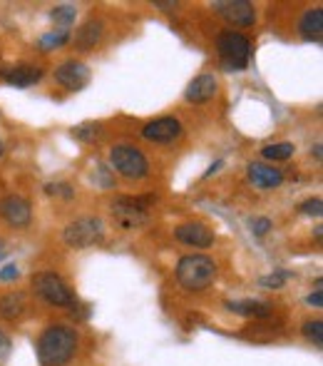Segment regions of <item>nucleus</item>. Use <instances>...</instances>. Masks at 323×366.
I'll return each instance as SVG.
<instances>
[{"label": "nucleus", "instance_id": "f257e3e1", "mask_svg": "<svg viewBox=\"0 0 323 366\" xmlns=\"http://www.w3.org/2000/svg\"><path fill=\"white\" fill-rule=\"evenodd\" d=\"M35 349L40 366H65L77 351V331L65 324H53L40 334Z\"/></svg>", "mask_w": 323, "mask_h": 366}, {"label": "nucleus", "instance_id": "f03ea898", "mask_svg": "<svg viewBox=\"0 0 323 366\" xmlns=\"http://www.w3.org/2000/svg\"><path fill=\"white\" fill-rule=\"evenodd\" d=\"M217 279V264L207 255H186L177 262V281L186 292H204Z\"/></svg>", "mask_w": 323, "mask_h": 366}, {"label": "nucleus", "instance_id": "7ed1b4c3", "mask_svg": "<svg viewBox=\"0 0 323 366\" xmlns=\"http://www.w3.org/2000/svg\"><path fill=\"white\" fill-rule=\"evenodd\" d=\"M217 50L227 73H241V70H246V65L251 60V40L244 32L236 30L222 32L217 37Z\"/></svg>", "mask_w": 323, "mask_h": 366}, {"label": "nucleus", "instance_id": "20e7f679", "mask_svg": "<svg viewBox=\"0 0 323 366\" xmlns=\"http://www.w3.org/2000/svg\"><path fill=\"white\" fill-rule=\"evenodd\" d=\"M157 197H117L112 202V219L120 229H139L147 224L149 207Z\"/></svg>", "mask_w": 323, "mask_h": 366}, {"label": "nucleus", "instance_id": "39448f33", "mask_svg": "<svg viewBox=\"0 0 323 366\" xmlns=\"http://www.w3.org/2000/svg\"><path fill=\"white\" fill-rule=\"evenodd\" d=\"M110 165L125 180H142L149 175V162L134 145H115L110 150Z\"/></svg>", "mask_w": 323, "mask_h": 366}, {"label": "nucleus", "instance_id": "423d86ee", "mask_svg": "<svg viewBox=\"0 0 323 366\" xmlns=\"http://www.w3.org/2000/svg\"><path fill=\"white\" fill-rule=\"evenodd\" d=\"M32 289L40 299L53 307H75V294L70 284L55 272H40L32 276Z\"/></svg>", "mask_w": 323, "mask_h": 366}, {"label": "nucleus", "instance_id": "0eeeda50", "mask_svg": "<svg viewBox=\"0 0 323 366\" xmlns=\"http://www.w3.org/2000/svg\"><path fill=\"white\" fill-rule=\"evenodd\" d=\"M102 237H105V224H102L100 217L75 219L63 232L65 244H70L75 250H85V247H92V244H100Z\"/></svg>", "mask_w": 323, "mask_h": 366}, {"label": "nucleus", "instance_id": "6e6552de", "mask_svg": "<svg viewBox=\"0 0 323 366\" xmlns=\"http://www.w3.org/2000/svg\"><path fill=\"white\" fill-rule=\"evenodd\" d=\"M212 8L234 28H251L256 23V8L246 0H217Z\"/></svg>", "mask_w": 323, "mask_h": 366}, {"label": "nucleus", "instance_id": "1a4fd4ad", "mask_svg": "<svg viewBox=\"0 0 323 366\" xmlns=\"http://www.w3.org/2000/svg\"><path fill=\"white\" fill-rule=\"evenodd\" d=\"M55 83L63 85L65 90L77 92L90 83V68L80 60H65L63 65L55 68Z\"/></svg>", "mask_w": 323, "mask_h": 366}, {"label": "nucleus", "instance_id": "9d476101", "mask_svg": "<svg viewBox=\"0 0 323 366\" xmlns=\"http://www.w3.org/2000/svg\"><path fill=\"white\" fill-rule=\"evenodd\" d=\"M0 217L6 219L11 227L15 229H23L30 224L32 219V207L30 202L25 200V197L20 195H8L0 200Z\"/></svg>", "mask_w": 323, "mask_h": 366}, {"label": "nucleus", "instance_id": "9b49d317", "mask_svg": "<svg viewBox=\"0 0 323 366\" xmlns=\"http://www.w3.org/2000/svg\"><path fill=\"white\" fill-rule=\"evenodd\" d=\"M142 138L154 145H167L182 138V122L177 117H157L142 128Z\"/></svg>", "mask_w": 323, "mask_h": 366}, {"label": "nucleus", "instance_id": "f8f14e48", "mask_svg": "<svg viewBox=\"0 0 323 366\" xmlns=\"http://www.w3.org/2000/svg\"><path fill=\"white\" fill-rule=\"evenodd\" d=\"M175 237L179 239L182 244H189V247H199V250H207L214 244V232L201 222H186L179 224L175 229Z\"/></svg>", "mask_w": 323, "mask_h": 366}, {"label": "nucleus", "instance_id": "ddd939ff", "mask_svg": "<svg viewBox=\"0 0 323 366\" xmlns=\"http://www.w3.org/2000/svg\"><path fill=\"white\" fill-rule=\"evenodd\" d=\"M246 175H249L251 185L259 190H276L284 185V172L274 165H266V162H251L246 167Z\"/></svg>", "mask_w": 323, "mask_h": 366}, {"label": "nucleus", "instance_id": "4468645a", "mask_svg": "<svg viewBox=\"0 0 323 366\" xmlns=\"http://www.w3.org/2000/svg\"><path fill=\"white\" fill-rule=\"evenodd\" d=\"M0 78L13 87H30L43 80V68H37V65H25V63L13 65V68L0 70Z\"/></svg>", "mask_w": 323, "mask_h": 366}, {"label": "nucleus", "instance_id": "2eb2a0df", "mask_svg": "<svg viewBox=\"0 0 323 366\" xmlns=\"http://www.w3.org/2000/svg\"><path fill=\"white\" fill-rule=\"evenodd\" d=\"M217 78L209 73L204 75H196L194 80H191L189 85H186L184 90V97L186 102H191V105H204V102H209L214 95H217Z\"/></svg>", "mask_w": 323, "mask_h": 366}, {"label": "nucleus", "instance_id": "dca6fc26", "mask_svg": "<svg viewBox=\"0 0 323 366\" xmlns=\"http://www.w3.org/2000/svg\"><path fill=\"white\" fill-rule=\"evenodd\" d=\"M298 32L308 43H321L323 40V8H311L303 13L301 23H298Z\"/></svg>", "mask_w": 323, "mask_h": 366}, {"label": "nucleus", "instance_id": "f3484780", "mask_svg": "<svg viewBox=\"0 0 323 366\" xmlns=\"http://www.w3.org/2000/svg\"><path fill=\"white\" fill-rule=\"evenodd\" d=\"M102 35H105L102 20H87L85 25H80V30L75 32V48L87 53V50H92L97 43H100Z\"/></svg>", "mask_w": 323, "mask_h": 366}, {"label": "nucleus", "instance_id": "a211bd4d", "mask_svg": "<svg viewBox=\"0 0 323 366\" xmlns=\"http://www.w3.org/2000/svg\"><path fill=\"white\" fill-rule=\"evenodd\" d=\"M227 307L234 314H241V317L249 319H269L271 317V304L256 302V299H241V302H227Z\"/></svg>", "mask_w": 323, "mask_h": 366}, {"label": "nucleus", "instance_id": "6ab92c4d", "mask_svg": "<svg viewBox=\"0 0 323 366\" xmlns=\"http://www.w3.org/2000/svg\"><path fill=\"white\" fill-rule=\"evenodd\" d=\"M25 309H27V299L20 292H11L0 299V319H6V322L20 319L25 314Z\"/></svg>", "mask_w": 323, "mask_h": 366}, {"label": "nucleus", "instance_id": "aec40b11", "mask_svg": "<svg viewBox=\"0 0 323 366\" xmlns=\"http://www.w3.org/2000/svg\"><path fill=\"white\" fill-rule=\"evenodd\" d=\"M293 145L291 142H276V145H266L264 150H261V154H264V159H271V162H286V159L293 157Z\"/></svg>", "mask_w": 323, "mask_h": 366}, {"label": "nucleus", "instance_id": "412c9836", "mask_svg": "<svg viewBox=\"0 0 323 366\" xmlns=\"http://www.w3.org/2000/svg\"><path fill=\"white\" fill-rule=\"evenodd\" d=\"M65 43H70V30H60L58 28V30H50L40 37V50H43V53H50V50L63 48Z\"/></svg>", "mask_w": 323, "mask_h": 366}, {"label": "nucleus", "instance_id": "4be33fe9", "mask_svg": "<svg viewBox=\"0 0 323 366\" xmlns=\"http://www.w3.org/2000/svg\"><path fill=\"white\" fill-rule=\"evenodd\" d=\"M75 18H77L75 6H58V8H53V13H50V20H53L55 25H60V30H68V28L75 23Z\"/></svg>", "mask_w": 323, "mask_h": 366}, {"label": "nucleus", "instance_id": "5701e85b", "mask_svg": "<svg viewBox=\"0 0 323 366\" xmlns=\"http://www.w3.org/2000/svg\"><path fill=\"white\" fill-rule=\"evenodd\" d=\"M303 336H306L308 341H311L316 349H321L323 346V322L321 319H313V322H306L303 324Z\"/></svg>", "mask_w": 323, "mask_h": 366}, {"label": "nucleus", "instance_id": "b1692460", "mask_svg": "<svg viewBox=\"0 0 323 366\" xmlns=\"http://www.w3.org/2000/svg\"><path fill=\"white\" fill-rule=\"evenodd\" d=\"M72 135L77 140H82V142H95V140L102 135V125H97V122H85V125L75 128Z\"/></svg>", "mask_w": 323, "mask_h": 366}, {"label": "nucleus", "instance_id": "393cba45", "mask_svg": "<svg viewBox=\"0 0 323 366\" xmlns=\"http://www.w3.org/2000/svg\"><path fill=\"white\" fill-rule=\"evenodd\" d=\"M291 276V272H284V269H279V272H274L271 276H264L261 279V287H266V289H281L284 287V281Z\"/></svg>", "mask_w": 323, "mask_h": 366}, {"label": "nucleus", "instance_id": "a878e982", "mask_svg": "<svg viewBox=\"0 0 323 366\" xmlns=\"http://www.w3.org/2000/svg\"><path fill=\"white\" fill-rule=\"evenodd\" d=\"M298 209H301V214H306V217H321V214H323V202H321V197H313V200H306Z\"/></svg>", "mask_w": 323, "mask_h": 366}, {"label": "nucleus", "instance_id": "bb28decb", "mask_svg": "<svg viewBox=\"0 0 323 366\" xmlns=\"http://www.w3.org/2000/svg\"><path fill=\"white\" fill-rule=\"evenodd\" d=\"M251 232L256 234V237H264V234H269V229H271V219H266V217H256V219H251Z\"/></svg>", "mask_w": 323, "mask_h": 366}, {"label": "nucleus", "instance_id": "cd10ccee", "mask_svg": "<svg viewBox=\"0 0 323 366\" xmlns=\"http://www.w3.org/2000/svg\"><path fill=\"white\" fill-rule=\"evenodd\" d=\"M45 192H48V195H63L65 200H72V197H75L72 187L65 185V182H63V185H48V187H45Z\"/></svg>", "mask_w": 323, "mask_h": 366}, {"label": "nucleus", "instance_id": "c85d7f7f", "mask_svg": "<svg viewBox=\"0 0 323 366\" xmlns=\"http://www.w3.org/2000/svg\"><path fill=\"white\" fill-rule=\"evenodd\" d=\"M11 349H13V341L6 331H0V364H6V359L11 356Z\"/></svg>", "mask_w": 323, "mask_h": 366}, {"label": "nucleus", "instance_id": "c756f323", "mask_svg": "<svg viewBox=\"0 0 323 366\" xmlns=\"http://www.w3.org/2000/svg\"><path fill=\"white\" fill-rule=\"evenodd\" d=\"M20 276V269H18L15 264H6L3 269H0V281H13Z\"/></svg>", "mask_w": 323, "mask_h": 366}, {"label": "nucleus", "instance_id": "7c9ffc66", "mask_svg": "<svg viewBox=\"0 0 323 366\" xmlns=\"http://www.w3.org/2000/svg\"><path fill=\"white\" fill-rule=\"evenodd\" d=\"M97 175H100V177H97V185H100V187H112L110 170H107L105 165H100V167H97Z\"/></svg>", "mask_w": 323, "mask_h": 366}, {"label": "nucleus", "instance_id": "2f4dec72", "mask_svg": "<svg viewBox=\"0 0 323 366\" xmlns=\"http://www.w3.org/2000/svg\"><path fill=\"white\" fill-rule=\"evenodd\" d=\"M306 302L311 304V307L321 309V307H323V292H321V289H316V292H313V294H308V299H306Z\"/></svg>", "mask_w": 323, "mask_h": 366}, {"label": "nucleus", "instance_id": "473e14b6", "mask_svg": "<svg viewBox=\"0 0 323 366\" xmlns=\"http://www.w3.org/2000/svg\"><path fill=\"white\" fill-rule=\"evenodd\" d=\"M154 8H162L165 13H172V11H177V3H162V0H157Z\"/></svg>", "mask_w": 323, "mask_h": 366}, {"label": "nucleus", "instance_id": "72a5a7b5", "mask_svg": "<svg viewBox=\"0 0 323 366\" xmlns=\"http://www.w3.org/2000/svg\"><path fill=\"white\" fill-rule=\"evenodd\" d=\"M222 165H224L222 159H219V162H214V165H212V167H209V170H207V175H204V177H212V175H214V172H217V170H219V167H222Z\"/></svg>", "mask_w": 323, "mask_h": 366}, {"label": "nucleus", "instance_id": "f704fd0d", "mask_svg": "<svg viewBox=\"0 0 323 366\" xmlns=\"http://www.w3.org/2000/svg\"><path fill=\"white\" fill-rule=\"evenodd\" d=\"M3 152H6V150H3V142H0V157H3Z\"/></svg>", "mask_w": 323, "mask_h": 366}]
</instances>
